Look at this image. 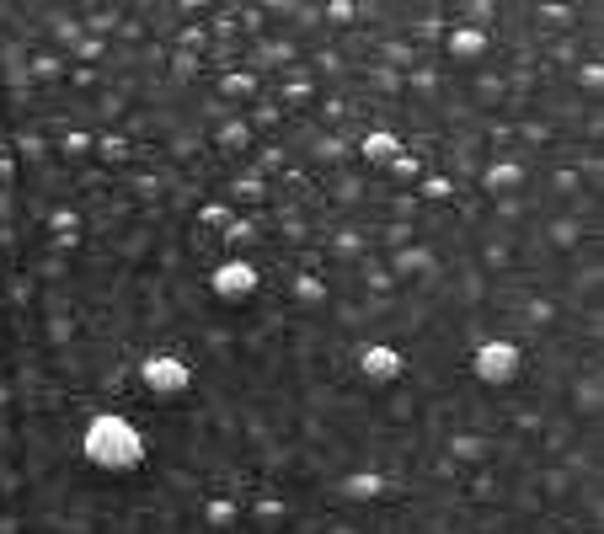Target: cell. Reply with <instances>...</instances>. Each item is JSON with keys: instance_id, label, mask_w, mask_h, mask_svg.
<instances>
[{"instance_id": "7402d4cb", "label": "cell", "mask_w": 604, "mask_h": 534, "mask_svg": "<svg viewBox=\"0 0 604 534\" xmlns=\"http://www.w3.org/2000/svg\"><path fill=\"white\" fill-rule=\"evenodd\" d=\"M27 65H33L38 81H65V65H70V59H65V54H54V49H38L33 59H27Z\"/></svg>"}, {"instance_id": "cb8c5ba5", "label": "cell", "mask_w": 604, "mask_h": 534, "mask_svg": "<svg viewBox=\"0 0 604 534\" xmlns=\"http://www.w3.org/2000/svg\"><path fill=\"white\" fill-rule=\"evenodd\" d=\"M107 59V38H81L70 49V65H81V70H91V65H102Z\"/></svg>"}, {"instance_id": "7a4b0ae2", "label": "cell", "mask_w": 604, "mask_h": 534, "mask_svg": "<svg viewBox=\"0 0 604 534\" xmlns=\"http://www.w3.org/2000/svg\"><path fill=\"white\" fill-rule=\"evenodd\" d=\"M134 385L145 390L150 401L177 406V401H188V396H193L198 369H193V358H188V353H177V348H150V353H139V358H134Z\"/></svg>"}, {"instance_id": "f1b7e54d", "label": "cell", "mask_w": 604, "mask_h": 534, "mask_svg": "<svg viewBox=\"0 0 604 534\" xmlns=\"http://www.w3.org/2000/svg\"><path fill=\"white\" fill-rule=\"evenodd\" d=\"M578 86L599 97V86H604V65H599V59H583V65H578Z\"/></svg>"}, {"instance_id": "52a82bcc", "label": "cell", "mask_w": 604, "mask_h": 534, "mask_svg": "<svg viewBox=\"0 0 604 534\" xmlns=\"http://www.w3.org/2000/svg\"><path fill=\"white\" fill-rule=\"evenodd\" d=\"M284 294H289V305L300 310V316H321V310L337 300L332 278H327V273H316V267H294L289 284H284Z\"/></svg>"}, {"instance_id": "603a6c76", "label": "cell", "mask_w": 604, "mask_h": 534, "mask_svg": "<svg viewBox=\"0 0 604 534\" xmlns=\"http://www.w3.org/2000/svg\"><path fill=\"white\" fill-rule=\"evenodd\" d=\"M316 102V81L311 75H289L284 81V107H311Z\"/></svg>"}, {"instance_id": "8fae6325", "label": "cell", "mask_w": 604, "mask_h": 534, "mask_svg": "<svg viewBox=\"0 0 604 534\" xmlns=\"http://www.w3.org/2000/svg\"><path fill=\"white\" fill-rule=\"evenodd\" d=\"M482 193L487 198H514V193H524V161L519 155H492V161L482 166Z\"/></svg>"}, {"instance_id": "9a60e30c", "label": "cell", "mask_w": 604, "mask_h": 534, "mask_svg": "<svg viewBox=\"0 0 604 534\" xmlns=\"http://www.w3.org/2000/svg\"><path fill=\"white\" fill-rule=\"evenodd\" d=\"M214 241H220V246H230L236 257H246V246H257V241H262V219H252V214H236V219H230V225H225L220 235H214Z\"/></svg>"}, {"instance_id": "44dd1931", "label": "cell", "mask_w": 604, "mask_h": 534, "mask_svg": "<svg viewBox=\"0 0 604 534\" xmlns=\"http://www.w3.org/2000/svg\"><path fill=\"white\" fill-rule=\"evenodd\" d=\"M444 33H449V22H444V11H417V22H412V38L417 43H444Z\"/></svg>"}, {"instance_id": "8992f818", "label": "cell", "mask_w": 604, "mask_h": 534, "mask_svg": "<svg viewBox=\"0 0 604 534\" xmlns=\"http://www.w3.org/2000/svg\"><path fill=\"white\" fill-rule=\"evenodd\" d=\"M385 492H391V476H385L380 465L337 470V481H332V497L343 502V508H369V502H380Z\"/></svg>"}, {"instance_id": "277c9868", "label": "cell", "mask_w": 604, "mask_h": 534, "mask_svg": "<svg viewBox=\"0 0 604 534\" xmlns=\"http://www.w3.org/2000/svg\"><path fill=\"white\" fill-rule=\"evenodd\" d=\"M204 278H209V294H214V300L236 310V305H252L257 300V294H262V278H268V273H262L252 257H214Z\"/></svg>"}, {"instance_id": "ac0fdd59", "label": "cell", "mask_w": 604, "mask_h": 534, "mask_svg": "<svg viewBox=\"0 0 604 534\" xmlns=\"http://www.w3.org/2000/svg\"><path fill=\"white\" fill-rule=\"evenodd\" d=\"M455 177H444V171H423L417 177V203H433V209H444V203H455Z\"/></svg>"}, {"instance_id": "f546056e", "label": "cell", "mask_w": 604, "mask_h": 534, "mask_svg": "<svg viewBox=\"0 0 604 534\" xmlns=\"http://www.w3.org/2000/svg\"><path fill=\"white\" fill-rule=\"evenodd\" d=\"M535 17L546 22V27H572V17H578V11H572V6H535Z\"/></svg>"}, {"instance_id": "4dcf8cb0", "label": "cell", "mask_w": 604, "mask_h": 534, "mask_svg": "<svg viewBox=\"0 0 604 534\" xmlns=\"http://www.w3.org/2000/svg\"><path fill=\"white\" fill-rule=\"evenodd\" d=\"M278 166H284V150H278V145H268V150L257 155V166H252V171H278Z\"/></svg>"}, {"instance_id": "5bb4252c", "label": "cell", "mask_w": 604, "mask_h": 534, "mask_svg": "<svg viewBox=\"0 0 604 534\" xmlns=\"http://www.w3.org/2000/svg\"><path fill=\"white\" fill-rule=\"evenodd\" d=\"M257 70H220V81H214V97H220L225 107L230 102H252L257 97Z\"/></svg>"}, {"instance_id": "3957f363", "label": "cell", "mask_w": 604, "mask_h": 534, "mask_svg": "<svg viewBox=\"0 0 604 534\" xmlns=\"http://www.w3.org/2000/svg\"><path fill=\"white\" fill-rule=\"evenodd\" d=\"M524 364H530V353H524V342H514L508 332H487L476 348L466 353V374L482 390H508L524 380Z\"/></svg>"}, {"instance_id": "4316f807", "label": "cell", "mask_w": 604, "mask_h": 534, "mask_svg": "<svg viewBox=\"0 0 604 534\" xmlns=\"http://www.w3.org/2000/svg\"><path fill=\"white\" fill-rule=\"evenodd\" d=\"M551 187H556L562 198H578V193H583V177H578L572 166H562V171H551Z\"/></svg>"}, {"instance_id": "9c48e42d", "label": "cell", "mask_w": 604, "mask_h": 534, "mask_svg": "<svg viewBox=\"0 0 604 534\" xmlns=\"http://www.w3.org/2000/svg\"><path fill=\"white\" fill-rule=\"evenodd\" d=\"M209 145L225 155V161H241V155H252L257 150V129L246 123V113H230V118H220L209 129Z\"/></svg>"}, {"instance_id": "7c38bea8", "label": "cell", "mask_w": 604, "mask_h": 534, "mask_svg": "<svg viewBox=\"0 0 604 534\" xmlns=\"http://www.w3.org/2000/svg\"><path fill=\"white\" fill-rule=\"evenodd\" d=\"M487 33L482 27H466V22H449V33H444V54L455 59V65H482L487 59Z\"/></svg>"}, {"instance_id": "d4e9b609", "label": "cell", "mask_w": 604, "mask_h": 534, "mask_svg": "<svg viewBox=\"0 0 604 534\" xmlns=\"http://www.w3.org/2000/svg\"><path fill=\"white\" fill-rule=\"evenodd\" d=\"M49 33L65 43V49H75V43H81L86 33H81V17H70V11H54V22H49Z\"/></svg>"}, {"instance_id": "e0dca14e", "label": "cell", "mask_w": 604, "mask_h": 534, "mask_svg": "<svg viewBox=\"0 0 604 534\" xmlns=\"http://www.w3.org/2000/svg\"><path fill=\"white\" fill-rule=\"evenodd\" d=\"M230 219H236V209H230V198H198L193 203V225L204 235H220Z\"/></svg>"}, {"instance_id": "4fadbf2b", "label": "cell", "mask_w": 604, "mask_h": 534, "mask_svg": "<svg viewBox=\"0 0 604 534\" xmlns=\"http://www.w3.org/2000/svg\"><path fill=\"white\" fill-rule=\"evenodd\" d=\"M401 150H407V139H401L396 129H380V123H375V129H364V139H359V155H364V166H380V171L391 166Z\"/></svg>"}, {"instance_id": "83f0119b", "label": "cell", "mask_w": 604, "mask_h": 534, "mask_svg": "<svg viewBox=\"0 0 604 534\" xmlns=\"http://www.w3.org/2000/svg\"><path fill=\"white\" fill-rule=\"evenodd\" d=\"M0 193H17V155H11V145H0Z\"/></svg>"}, {"instance_id": "ffe728a7", "label": "cell", "mask_w": 604, "mask_h": 534, "mask_svg": "<svg viewBox=\"0 0 604 534\" xmlns=\"http://www.w3.org/2000/svg\"><path fill=\"white\" fill-rule=\"evenodd\" d=\"M246 65H300V49L294 43H257Z\"/></svg>"}, {"instance_id": "484cf974", "label": "cell", "mask_w": 604, "mask_h": 534, "mask_svg": "<svg viewBox=\"0 0 604 534\" xmlns=\"http://www.w3.org/2000/svg\"><path fill=\"white\" fill-rule=\"evenodd\" d=\"M321 17H327L332 27H353L359 22V6H353V0H332V6H321Z\"/></svg>"}, {"instance_id": "2e32d148", "label": "cell", "mask_w": 604, "mask_h": 534, "mask_svg": "<svg viewBox=\"0 0 604 534\" xmlns=\"http://www.w3.org/2000/svg\"><path fill=\"white\" fill-rule=\"evenodd\" d=\"M583 235H588V225H583L578 214H556V219H546V246H556V251H578Z\"/></svg>"}, {"instance_id": "6da1fadb", "label": "cell", "mask_w": 604, "mask_h": 534, "mask_svg": "<svg viewBox=\"0 0 604 534\" xmlns=\"http://www.w3.org/2000/svg\"><path fill=\"white\" fill-rule=\"evenodd\" d=\"M81 465H91L97 476H134L150 465V438L129 412L97 406L81 422Z\"/></svg>"}, {"instance_id": "ba28073f", "label": "cell", "mask_w": 604, "mask_h": 534, "mask_svg": "<svg viewBox=\"0 0 604 534\" xmlns=\"http://www.w3.org/2000/svg\"><path fill=\"white\" fill-rule=\"evenodd\" d=\"M198 524H204L209 534H236L246 524V502L236 492H209L204 502H198Z\"/></svg>"}, {"instance_id": "1f68e13d", "label": "cell", "mask_w": 604, "mask_h": 534, "mask_svg": "<svg viewBox=\"0 0 604 534\" xmlns=\"http://www.w3.org/2000/svg\"><path fill=\"white\" fill-rule=\"evenodd\" d=\"M327 534H369V529H364V524H332Z\"/></svg>"}, {"instance_id": "5b68a950", "label": "cell", "mask_w": 604, "mask_h": 534, "mask_svg": "<svg viewBox=\"0 0 604 534\" xmlns=\"http://www.w3.org/2000/svg\"><path fill=\"white\" fill-rule=\"evenodd\" d=\"M407 369H412V358L396 348V342H385V337H369L359 342V353H353V374H359L364 385H375V390H391L407 380Z\"/></svg>"}, {"instance_id": "d6986e66", "label": "cell", "mask_w": 604, "mask_h": 534, "mask_svg": "<svg viewBox=\"0 0 604 534\" xmlns=\"http://www.w3.org/2000/svg\"><path fill=\"white\" fill-rule=\"evenodd\" d=\"M385 177H391L396 187H412L417 177H423V155H417V150L407 145V150H401V155H396L391 166H385Z\"/></svg>"}, {"instance_id": "30bf717a", "label": "cell", "mask_w": 604, "mask_h": 534, "mask_svg": "<svg viewBox=\"0 0 604 534\" xmlns=\"http://www.w3.org/2000/svg\"><path fill=\"white\" fill-rule=\"evenodd\" d=\"M246 524H252L257 534H284L294 524V502L278 497V492H257L252 502H246Z\"/></svg>"}]
</instances>
